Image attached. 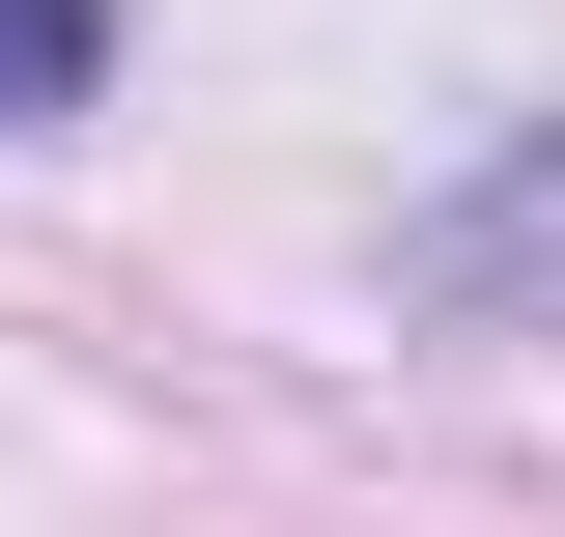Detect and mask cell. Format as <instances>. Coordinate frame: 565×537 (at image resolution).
I'll return each instance as SVG.
<instances>
[{
    "mask_svg": "<svg viewBox=\"0 0 565 537\" xmlns=\"http://www.w3.org/2000/svg\"><path fill=\"white\" fill-rule=\"evenodd\" d=\"M396 312L424 339H565V114H509L452 199H396Z\"/></svg>",
    "mask_w": 565,
    "mask_h": 537,
    "instance_id": "6da1fadb",
    "label": "cell"
},
{
    "mask_svg": "<svg viewBox=\"0 0 565 537\" xmlns=\"http://www.w3.org/2000/svg\"><path fill=\"white\" fill-rule=\"evenodd\" d=\"M57 114H114V0H0V141H57Z\"/></svg>",
    "mask_w": 565,
    "mask_h": 537,
    "instance_id": "7a4b0ae2",
    "label": "cell"
}]
</instances>
